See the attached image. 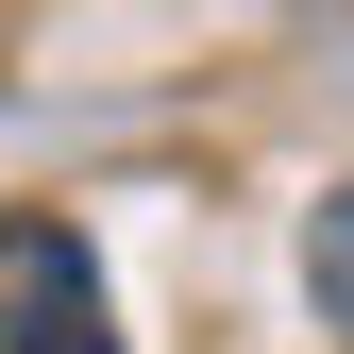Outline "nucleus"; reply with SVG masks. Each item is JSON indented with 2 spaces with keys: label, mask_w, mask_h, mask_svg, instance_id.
Masks as SVG:
<instances>
[{
  "label": "nucleus",
  "mask_w": 354,
  "mask_h": 354,
  "mask_svg": "<svg viewBox=\"0 0 354 354\" xmlns=\"http://www.w3.org/2000/svg\"><path fill=\"white\" fill-rule=\"evenodd\" d=\"M0 354H118L102 253H84L68 219H0Z\"/></svg>",
  "instance_id": "obj_1"
},
{
  "label": "nucleus",
  "mask_w": 354,
  "mask_h": 354,
  "mask_svg": "<svg viewBox=\"0 0 354 354\" xmlns=\"http://www.w3.org/2000/svg\"><path fill=\"white\" fill-rule=\"evenodd\" d=\"M304 287H321V321L354 337V186H337L321 219H304Z\"/></svg>",
  "instance_id": "obj_2"
}]
</instances>
